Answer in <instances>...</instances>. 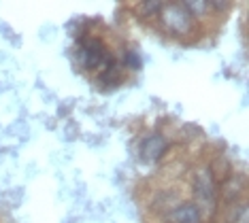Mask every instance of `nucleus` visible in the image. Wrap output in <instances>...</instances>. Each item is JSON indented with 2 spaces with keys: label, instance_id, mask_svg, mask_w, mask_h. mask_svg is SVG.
Returning a JSON list of instances; mask_svg holds the SVG:
<instances>
[{
  "label": "nucleus",
  "instance_id": "nucleus-1",
  "mask_svg": "<svg viewBox=\"0 0 249 223\" xmlns=\"http://www.w3.org/2000/svg\"><path fill=\"white\" fill-rule=\"evenodd\" d=\"M156 24L160 26V30L173 41H179L183 45H192L200 38L202 26L192 17V13L185 9V4L181 0H171L164 2L162 11L158 15Z\"/></svg>",
  "mask_w": 249,
  "mask_h": 223
},
{
  "label": "nucleus",
  "instance_id": "nucleus-2",
  "mask_svg": "<svg viewBox=\"0 0 249 223\" xmlns=\"http://www.w3.org/2000/svg\"><path fill=\"white\" fill-rule=\"evenodd\" d=\"M190 193H192L190 200L202 210L207 223H211L219 215V196H217V181L213 179L207 164H198L192 168Z\"/></svg>",
  "mask_w": 249,
  "mask_h": 223
},
{
  "label": "nucleus",
  "instance_id": "nucleus-3",
  "mask_svg": "<svg viewBox=\"0 0 249 223\" xmlns=\"http://www.w3.org/2000/svg\"><path fill=\"white\" fill-rule=\"evenodd\" d=\"M77 60L79 66L89 74L100 72L109 62L115 58V53L109 49V45L98 34H89V30H81L77 34Z\"/></svg>",
  "mask_w": 249,
  "mask_h": 223
},
{
  "label": "nucleus",
  "instance_id": "nucleus-4",
  "mask_svg": "<svg viewBox=\"0 0 249 223\" xmlns=\"http://www.w3.org/2000/svg\"><path fill=\"white\" fill-rule=\"evenodd\" d=\"M171 147V138L160 130H154V132L145 134L143 140L139 142V157L145 164H158L168 155Z\"/></svg>",
  "mask_w": 249,
  "mask_h": 223
},
{
  "label": "nucleus",
  "instance_id": "nucleus-5",
  "mask_svg": "<svg viewBox=\"0 0 249 223\" xmlns=\"http://www.w3.org/2000/svg\"><path fill=\"white\" fill-rule=\"evenodd\" d=\"M217 196H219V206L232 202H241L247 198V179L243 172H232L228 179H224L217 185Z\"/></svg>",
  "mask_w": 249,
  "mask_h": 223
},
{
  "label": "nucleus",
  "instance_id": "nucleus-6",
  "mask_svg": "<svg viewBox=\"0 0 249 223\" xmlns=\"http://www.w3.org/2000/svg\"><path fill=\"white\" fill-rule=\"evenodd\" d=\"M160 221L162 223H207L202 210L192 200H181L177 206H173L171 210L160 215Z\"/></svg>",
  "mask_w": 249,
  "mask_h": 223
},
{
  "label": "nucleus",
  "instance_id": "nucleus-7",
  "mask_svg": "<svg viewBox=\"0 0 249 223\" xmlns=\"http://www.w3.org/2000/svg\"><path fill=\"white\" fill-rule=\"evenodd\" d=\"M181 200H185L183 193H181L179 189H175L173 185H168V187H164V189L156 191L154 196L149 198V204H147V206H149L151 213H156L158 217H160V215L166 213V210H171L173 206H177Z\"/></svg>",
  "mask_w": 249,
  "mask_h": 223
},
{
  "label": "nucleus",
  "instance_id": "nucleus-8",
  "mask_svg": "<svg viewBox=\"0 0 249 223\" xmlns=\"http://www.w3.org/2000/svg\"><path fill=\"white\" fill-rule=\"evenodd\" d=\"M94 77H96V83H98L103 89H117L124 81H126V70L122 68V64L117 62V55H115V58H113L100 72H96Z\"/></svg>",
  "mask_w": 249,
  "mask_h": 223
},
{
  "label": "nucleus",
  "instance_id": "nucleus-9",
  "mask_svg": "<svg viewBox=\"0 0 249 223\" xmlns=\"http://www.w3.org/2000/svg\"><path fill=\"white\" fill-rule=\"evenodd\" d=\"M222 208V223H249V204L247 198L241 200V202H232L226 204Z\"/></svg>",
  "mask_w": 249,
  "mask_h": 223
},
{
  "label": "nucleus",
  "instance_id": "nucleus-10",
  "mask_svg": "<svg viewBox=\"0 0 249 223\" xmlns=\"http://www.w3.org/2000/svg\"><path fill=\"white\" fill-rule=\"evenodd\" d=\"M162 4L164 2H158V0H141V2L132 4V13L137 19L147 21V24H154L158 19V15H160V11H162Z\"/></svg>",
  "mask_w": 249,
  "mask_h": 223
},
{
  "label": "nucleus",
  "instance_id": "nucleus-11",
  "mask_svg": "<svg viewBox=\"0 0 249 223\" xmlns=\"http://www.w3.org/2000/svg\"><path fill=\"white\" fill-rule=\"evenodd\" d=\"M207 166H209V170H211L213 179L217 181V185L224 179H228L232 172H234V168H232V162L226 155H215L211 162H207Z\"/></svg>",
  "mask_w": 249,
  "mask_h": 223
},
{
  "label": "nucleus",
  "instance_id": "nucleus-12",
  "mask_svg": "<svg viewBox=\"0 0 249 223\" xmlns=\"http://www.w3.org/2000/svg\"><path fill=\"white\" fill-rule=\"evenodd\" d=\"M183 4L200 26H205L209 19H213L211 11H209V0H183Z\"/></svg>",
  "mask_w": 249,
  "mask_h": 223
},
{
  "label": "nucleus",
  "instance_id": "nucleus-13",
  "mask_svg": "<svg viewBox=\"0 0 249 223\" xmlns=\"http://www.w3.org/2000/svg\"><path fill=\"white\" fill-rule=\"evenodd\" d=\"M122 64V68L128 72H139L141 68H143V60H141V53L137 49H132V47H126L122 51V58L117 60Z\"/></svg>",
  "mask_w": 249,
  "mask_h": 223
},
{
  "label": "nucleus",
  "instance_id": "nucleus-14",
  "mask_svg": "<svg viewBox=\"0 0 249 223\" xmlns=\"http://www.w3.org/2000/svg\"><path fill=\"white\" fill-rule=\"evenodd\" d=\"M232 7H234V4H232V2H224V0H209V11H211L213 19L224 17Z\"/></svg>",
  "mask_w": 249,
  "mask_h": 223
}]
</instances>
